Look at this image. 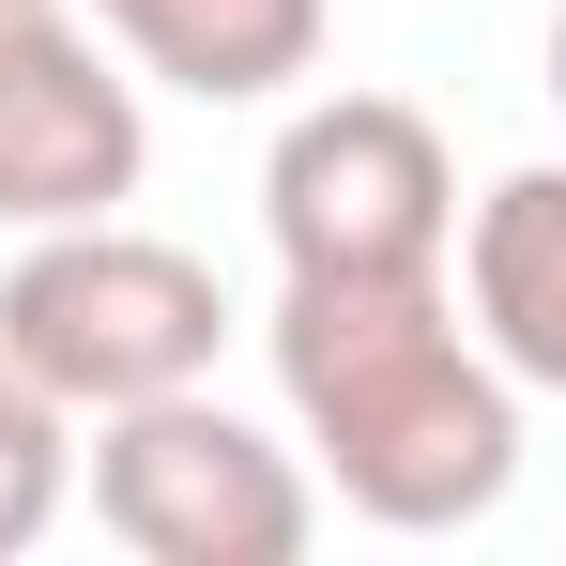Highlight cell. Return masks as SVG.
Returning <instances> with one entry per match:
<instances>
[{
	"label": "cell",
	"instance_id": "3",
	"mask_svg": "<svg viewBox=\"0 0 566 566\" xmlns=\"http://www.w3.org/2000/svg\"><path fill=\"white\" fill-rule=\"evenodd\" d=\"M93 521L138 566H291L322 536V490L214 382H169V398L93 413Z\"/></svg>",
	"mask_w": 566,
	"mask_h": 566
},
{
	"label": "cell",
	"instance_id": "6",
	"mask_svg": "<svg viewBox=\"0 0 566 566\" xmlns=\"http://www.w3.org/2000/svg\"><path fill=\"white\" fill-rule=\"evenodd\" d=\"M93 31L154 77V93L199 107H276L291 77H322V31L337 0H93Z\"/></svg>",
	"mask_w": 566,
	"mask_h": 566
},
{
	"label": "cell",
	"instance_id": "7",
	"mask_svg": "<svg viewBox=\"0 0 566 566\" xmlns=\"http://www.w3.org/2000/svg\"><path fill=\"white\" fill-rule=\"evenodd\" d=\"M460 306L474 353L521 382V398H566V169H505L460 230Z\"/></svg>",
	"mask_w": 566,
	"mask_h": 566
},
{
	"label": "cell",
	"instance_id": "8",
	"mask_svg": "<svg viewBox=\"0 0 566 566\" xmlns=\"http://www.w3.org/2000/svg\"><path fill=\"white\" fill-rule=\"evenodd\" d=\"M62 490H77V413H62L46 382L0 353V566L62 521Z\"/></svg>",
	"mask_w": 566,
	"mask_h": 566
},
{
	"label": "cell",
	"instance_id": "1",
	"mask_svg": "<svg viewBox=\"0 0 566 566\" xmlns=\"http://www.w3.org/2000/svg\"><path fill=\"white\" fill-rule=\"evenodd\" d=\"M261 353L353 521L460 536L521 490V382L474 353L444 276H276Z\"/></svg>",
	"mask_w": 566,
	"mask_h": 566
},
{
	"label": "cell",
	"instance_id": "5",
	"mask_svg": "<svg viewBox=\"0 0 566 566\" xmlns=\"http://www.w3.org/2000/svg\"><path fill=\"white\" fill-rule=\"evenodd\" d=\"M138 169H154L138 62H107L77 0H0V230L123 214Z\"/></svg>",
	"mask_w": 566,
	"mask_h": 566
},
{
	"label": "cell",
	"instance_id": "9",
	"mask_svg": "<svg viewBox=\"0 0 566 566\" xmlns=\"http://www.w3.org/2000/svg\"><path fill=\"white\" fill-rule=\"evenodd\" d=\"M552 107H566V15H552Z\"/></svg>",
	"mask_w": 566,
	"mask_h": 566
},
{
	"label": "cell",
	"instance_id": "4",
	"mask_svg": "<svg viewBox=\"0 0 566 566\" xmlns=\"http://www.w3.org/2000/svg\"><path fill=\"white\" fill-rule=\"evenodd\" d=\"M261 230H276V276H444L460 245L444 123L398 93H306L261 154Z\"/></svg>",
	"mask_w": 566,
	"mask_h": 566
},
{
	"label": "cell",
	"instance_id": "2",
	"mask_svg": "<svg viewBox=\"0 0 566 566\" xmlns=\"http://www.w3.org/2000/svg\"><path fill=\"white\" fill-rule=\"evenodd\" d=\"M214 337L230 306L185 245L123 230V214H62L0 261V353L46 382L62 413H123V398H169V382H214Z\"/></svg>",
	"mask_w": 566,
	"mask_h": 566
}]
</instances>
